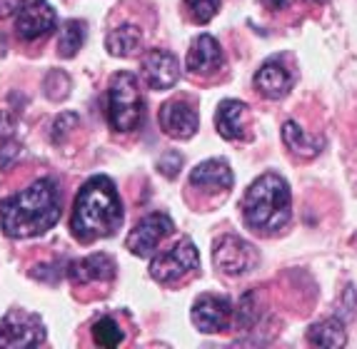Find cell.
Segmentation results:
<instances>
[{"label": "cell", "mask_w": 357, "mask_h": 349, "mask_svg": "<svg viewBox=\"0 0 357 349\" xmlns=\"http://www.w3.org/2000/svg\"><path fill=\"white\" fill-rule=\"evenodd\" d=\"M60 219L58 183L43 178L0 202V227L13 240H28L48 232Z\"/></svg>", "instance_id": "obj_1"}, {"label": "cell", "mask_w": 357, "mask_h": 349, "mask_svg": "<svg viewBox=\"0 0 357 349\" xmlns=\"http://www.w3.org/2000/svg\"><path fill=\"white\" fill-rule=\"evenodd\" d=\"M123 200L113 180L105 175H96L80 187L73 205V235L80 242H93L110 237L123 225Z\"/></svg>", "instance_id": "obj_2"}, {"label": "cell", "mask_w": 357, "mask_h": 349, "mask_svg": "<svg viewBox=\"0 0 357 349\" xmlns=\"http://www.w3.org/2000/svg\"><path fill=\"white\" fill-rule=\"evenodd\" d=\"M290 185L285 178L265 172L248 187L243 197V219L260 235H275L290 219Z\"/></svg>", "instance_id": "obj_3"}, {"label": "cell", "mask_w": 357, "mask_h": 349, "mask_svg": "<svg viewBox=\"0 0 357 349\" xmlns=\"http://www.w3.org/2000/svg\"><path fill=\"white\" fill-rule=\"evenodd\" d=\"M145 120V100L132 72H118L107 88V123L118 132L137 130Z\"/></svg>", "instance_id": "obj_4"}, {"label": "cell", "mask_w": 357, "mask_h": 349, "mask_svg": "<svg viewBox=\"0 0 357 349\" xmlns=\"http://www.w3.org/2000/svg\"><path fill=\"white\" fill-rule=\"evenodd\" d=\"M45 342V325L38 314L10 309L0 322V347L3 349H25Z\"/></svg>", "instance_id": "obj_5"}, {"label": "cell", "mask_w": 357, "mask_h": 349, "mask_svg": "<svg viewBox=\"0 0 357 349\" xmlns=\"http://www.w3.org/2000/svg\"><path fill=\"white\" fill-rule=\"evenodd\" d=\"M197 265H200V257H197L195 245L190 240H180L150 262V277L160 284H170L197 270Z\"/></svg>", "instance_id": "obj_6"}, {"label": "cell", "mask_w": 357, "mask_h": 349, "mask_svg": "<svg viewBox=\"0 0 357 349\" xmlns=\"http://www.w3.org/2000/svg\"><path fill=\"white\" fill-rule=\"evenodd\" d=\"M213 262L227 277H238V274L250 272L257 262V252L250 242H245L243 237L222 235L213 249Z\"/></svg>", "instance_id": "obj_7"}, {"label": "cell", "mask_w": 357, "mask_h": 349, "mask_svg": "<svg viewBox=\"0 0 357 349\" xmlns=\"http://www.w3.org/2000/svg\"><path fill=\"white\" fill-rule=\"evenodd\" d=\"M170 232H173V219L165 212H153L132 227V232L126 240V247L135 257H150Z\"/></svg>", "instance_id": "obj_8"}, {"label": "cell", "mask_w": 357, "mask_h": 349, "mask_svg": "<svg viewBox=\"0 0 357 349\" xmlns=\"http://www.w3.org/2000/svg\"><path fill=\"white\" fill-rule=\"evenodd\" d=\"M58 25V15H55L53 6L48 0H30L18 10L15 18V30L23 40L33 42L38 38H45L50 30H55Z\"/></svg>", "instance_id": "obj_9"}, {"label": "cell", "mask_w": 357, "mask_h": 349, "mask_svg": "<svg viewBox=\"0 0 357 349\" xmlns=\"http://www.w3.org/2000/svg\"><path fill=\"white\" fill-rule=\"evenodd\" d=\"M230 317H232V304L227 297L203 295L192 304V325L203 332V334L227 329Z\"/></svg>", "instance_id": "obj_10"}, {"label": "cell", "mask_w": 357, "mask_h": 349, "mask_svg": "<svg viewBox=\"0 0 357 349\" xmlns=\"http://www.w3.org/2000/svg\"><path fill=\"white\" fill-rule=\"evenodd\" d=\"M180 77V63L170 50L155 47L143 58V80L153 90H170Z\"/></svg>", "instance_id": "obj_11"}, {"label": "cell", "mask_w": 357, "mask_h": 349, "mask_svg": "<svg viewBox=\"0 0 357 349\" xmlns=\"http://www.w3.org/2000/svg\"><path fill=\"white\" fill-rule=\"evenodd\" d=\"M197 113L190 102L170 100L160 107V127L167 137L175 140H190L197 132Z\"/></svg>", "instance_id": "obj_12"}, {"label": "cell", "mask_w": 357, "mask_h": 349, "mask_svg": "<svg viewBox=\"0 0 357 349\" xmlns=\"http://www.w3.org/2000/svg\"><path fill=\"white\" fill-rule=\"evenodd\" d=\"M185 63H188V70H192L195 75H213L225 63L220 42L215 40L213 36H200L190 45V53H188Z\"/></svg>", "instance_id": "obj_13"}, {"label": "cell", "mask_w": 357, "mask_h": 349, "mask_svg": "<svg viewBox=\"0 0 357 349\" xmlns=\"http://www.w3.org/2000/svg\"><path fill=\"white\" fill-rule=\"evenodd\" d=\"M190 185L203 192H227L232 187V170L225 160H205L190 172Z\"/></svg>", "instance_id": "obj_14"}, {"label": "cell", "mask_w": 357, "mask_h": 349, "mask_svg": "<svg viewBox=\"0 0 357 349\" xmlns=\"http://www.w3.org/2000/svg\"><path fill=\"white\" fill-rule=\"evenodd\" d=\"M68 277L73 284H88V282H110L115 277V262L107 255L98 252L85 260H77L68 267Z\"/></svg>", "instance_id": "obj_15"}, {"label": "cell", "mask_w": 357, "mask_h": 349, "mask_svg": "<svg viewBox=\"0 0 357 349\" xmlns=\"http://www.w3.org/2000/svg\"><path fill=\"white\" fill-rule=\"evenodd\" d=\"M255 88L260 90L270 100H280L290 93L292 88V75L280 60H268L262 63L260 70L255 75Z\"/></svg>", "instance_id": "obj_16"}, {"label": "cell", "mask_w": 357, "mask_h": 349, "mask_svg": "<svg viewBox=\"0 0 357 349\" xmlns=\"http://www.w3.org/2000/svg\"><path fill=\"white\" fill-rule=\"evenodd\" d=\"M245 115H248V105L240 100H222L215 113V127L225 140H238L243 137L245 130Z\"/></svg>", "instance_id": "obj_17"}, {"label": "cell", "mask_w": 357, "mask_h": 349, "mask_svg": "<svg viewBox=\"0 0 357 349\" xmlns=\"http://www.w3.org/2000/svg\"><path fill=\"white\" fill-rule=\"evenodd\" d=\"M107 53L115 55V58H130L135 55L140 47H143V33L135 25H120V28L110 30L105 38Z\"/></svg>", "instance_id": "obj_18"}, {"label": "cell", "mask_w": 357, "mask_h": 349, "mask_svg": "<svg viewBox=\"0 0 357 349\" xmlns=\"http://www.w3.org/2000/svg\"><path fill=\"white\" fill-rule=\"evenodd\" d=\"M307 342L317 344V347H328V349H337L345 347L347 342V332L342 320H322L317 325H312L307 329Z\"/></svg>", "instance_id": "obj_19"}, {"label": "cell", "mask_w": 357, "mask_h": 349, "mask_svg": "<svg viewBox=\"0 0 357 349\" xmlns=\"http://www.w3.org/2000/svg\"><path fill=\"white\" fill-rule=\"evenodd\" d=\"M85 36H88V25L83 20H66L60 25L58 33V55L60 58H75V53L83 47Z\"/></svg>", "instance_id": "obj_20"}, {"label": "cell", "mask_w": 357, "mask_h": 349, "mask_svg": "<svg viewBox=\"0 0 357 349\" xmlns=\"http://www.w3.org/2000/svg\"><path fill=\"white\" fill-rule=\"evenodd\" d=\"M282 140H285V145L292 150V153L303 155V157H315L322 148V140H317V137H307L305 135V130L295 123V120H287V123L282 125Z\"/></svg>", "instance_id": "obj_21"}, {"label": "cell", "mask_w": 357, "mask_h": 349, "mask_svg": "<svg viewBox=\"0 0 357 349\" xmlns=\"http://www.w3.org/2000/svg\"><path fill=\"white\" fill-rule=\"evenodd\" d=\"M123 339H126V334H123V329H120V325L113 317H102V320H98L93 325V342L98 347L113 349L118 344H123Z\"/></svg>", "instance_id": "obj_22"}, {"label": "cell", "mask_w": 357, "mask_h": 349, "mask_svg": "<svg viewBox=\"0 0 357 349\" xmlns=\"http://www.w3.org/2000/svg\"><path fill=\"white\" fill-rule=\"evenodd\" d=\"M43 90H45V98L53 102L66 100L68 93H70V77L63 70H50L43 80Z\"/></svg>", "instance_id": "obj_23"}, {"label": "cell", "mask_w": 357, "mask_h": 349, "mask_svg": "<svg viewBox=\"0 0 357 349\" xmlns=\"http://www.w3.org/2000/svg\"><path fill=\"white\" fill-rule=\"evenodd\" d=\"M185 8H188V13H190V18L195 23L205 25L218 15L220 0H185Z\"/></svg>", "instance_id": "obj_24"}, {"label": "cell", "mask_w": 357, "mask_h": 349, "mask_svg": "<svg viewBox=\"0 0 357 349\" xmlns=\"http://www.w3.org/2000/svg\"><path fill=\"white\" fill-rule=\"evenodd\" d=\"M257 320H260L257 292H248V295H243V300H240V304H238V325L243 327V329H248V327H252Z\"/></svg>", "instance_id": "obj_25"}, {"label": "cell", "mask_w": 357, "mask_h": 349, "mask_svg": "<svg viewBox=\"0 0 357 349\" xmlns=\"http://www.w3.org/2000/svg\"><path fill=\"white\" fill-rule=\"evenodd\" d=\"M20 153H23V148H20V142L15 137L13 140H3V145H0V167L8 170L20 157Z\"/></svg>", "instance_id": "obj_26"}, {"label": "cell", "mask_w": 357, "mask_h": 349, "mask_svg": "<svg viewBox=\"0 0 357 349\" xmlns=\"http://www.w3.org/2000/svg\"><path fill=\"white\" fill-rule=\"evenodd\" d=\"M180 167H183V155L175 153V150H170V153H165L160 157V172L165 175V178L173 180L180 172Z\"/></svg>", "instance_id": "obj_27"}, {"label": "cell", "mask_w": 357, "mask_h": 349, "mask_svg": "<svg viewBox=\"0 0 357 349\" xmlns=\"http://www.w3.org/2000/svg\"><path fill=\"white\" fill-rule=\"evenodd\" d=\"M73 125H77V115L73 113H63L53 125V142H63V137L70 132Z\"/></svg>", "instance_id": "obj_28"}, {"label": "cell", "mask_w": 357, "mask_h": 349, "mask_svg": "<svg viewBox=\"0 0 357 349\" xmlns=\"http://www.w3.org/2000/svg\"><path fill=\"white\" fill-rule=\"evenodd\" d=\"M15 127H18L15 118H13L8 110H3V113H0V142L13 140V137H15Z\"/></svg>", "instance_id": "obj_29"}, {"label": "cell", "mask_w": 357, "mask_h": 349, "mask_svg": "<svg viewBox=\"0 0 357 349\" xmlns=\"http://www.w3.org/2000/svg\"><path fill=\"white\" fill-rule=\"evenodd\" d=\"M25 6V0H0V18H8Z\"/></svg>", "instance_id": "obj_30"}, {"label": "cell", "mask_w": 357, "mask_h": 349, "mask_svg": "<svg viewBox=\"0 0 357 349\" xmlns=\"http://www.w3.org/2000/svg\"><path fill=\"white\" fill-rule=\"evenodd\" d=\"M270 3H273L275 8H287V6H292L295 0H270Z\"/></svg>", "instance_id": "obj_31"}]
</instances>
